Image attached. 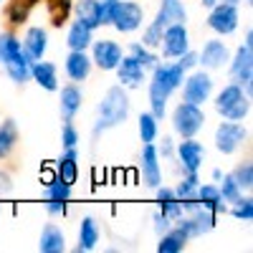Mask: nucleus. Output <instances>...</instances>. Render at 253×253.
Instances as JSON below:
<instances>
[{
	"label": "nucleus",
	"instance_id": "f257e3e1",
	"mask_svg": "<svg viewBox=\"0 0 253 253\" xmlns=\"http://www.w3.org/2000/svg\"><path fill=\"white\" fill-rule=\"evenodd\" d=\"M185 69L180 63H157L152 69V81H150V107H152V114L157 119L165 117L167 112V101H170L172 91L182 86L185 81Z\"/></svg>",
	"mask_w": 253,
	"mask_h": 253
},
{
	"label": "nucleus",
	"instance_id": "f03ea898",
	"mask_svg": "<svg viewBox=\"0 0 253 253\" xmlns=\"http://www.w3.org/2000/svg\"><path fill=\"white\" fill-rule=\"evenodd\" d=\"M126 117H129V96H126L124 86L119 84V86H112L104 94L99 104V119H96L94 132L99 134V132L112 129V126H119L126 122Z\"/></svg>",
	"mask_w": 253,
	"mask_h": 253
},
{
	"label": "nucleus",
	"instance_id": "7ed1b4c3",
	"mask_svg": "<svg viewBox=\"0 0 253 253\" xmlns=\"http://www.w3.org/2000/svg\"><path fill=\"white\" fill-rule=\"evenodd\" d=\"M0 61L15 84H26L31 79V58L23 51V43L13 33H0Z\"/></svg>",
	"mask_w": 253,
	"mask_h": 253
},
{
	"label": "nucleus",
	"instance_id": "20e7f679",
	"mask_svg": "<svg viewBox=\"0 0 253 253\" xmlns=\"http://www.w3.org/2000/svg\"><path fill=\"white\" fill-rule=\"evenodd\" d=\"M185 20H187V10L182 5V0H162L155 20L142 33V43L147 48H157L160 41H162V31L170 23H185Z\"/></svg>",
	"mask_w": 253,
	"mask_h": 253
},
{
	"label": "nucleus",
	"instance_id": "39448f33",
	"mask_svg": "<svg viewBox=\"0 0 253 253\" xmlns=\"http://www.w3.org/2000/svg\"><path fill=\"white\" fill-rule=\"evenodd\" d=\"M215 112L228 122H243L251 112V96L238 86V84H228L223 91L215 96Z\"/></svg>",
	"mask_w": 253,
	"mask_h": 253
},
{
	"label": "nucleus",
	"instance_id": "423d86ee",
	"mask_svg": "<svg viewBox=\"0 0 253 253\" xmlns=\"http://www.w3.org/2000/svg\"><path fill=\"white\" fill-rule=\"evenodd\" d=\"M205 126V114L198 104L190 101H180L175 112H172V129L180 137H195L200 129Z\"/></svg>",
	"mask_w": 253,
	"mask_h": 253
},
{
	"label": "nucleus",
	"instance_id": "0eeeda50",
	"mask_svg": "<svg viewBox=\"0 0 253 253\" xmlns=\"http://www.w3.org/2000/svg\"><path fill=\"white\" fill-rule=\"evenodd\" d=\"M142 20H144V8L139 3H134V0H117L109 26H114L119 33H132L142 26Z\"/></svg>",
	"mask_w": 253,
	"mask_h": 253
},
{
	"label": "nucleus",
	"instance_id": "6e6552de",
	"mask_svg": "<svg viewBox=\"0 0 253 253\" xmlns=\"http://www.w3.org/2000/svg\"><path fill=\"white\" fill-rule=\"evenodd\" d=\"M177 223V228L185 233V238L190 241V238H200V236H205V233H210V230L215 228V213H210L208 208H195V210H190V215L187 218H177L175 220Z\"/></svg>",
	"mask_w": 253,
	"mask_h": 253
},
{
	"label": "nucleus",
	"instance_id": "1a4fd4ad",
	"mask_svg": "<svg viewBox=\"0 0 253 253\" xmlns=\"http://www.w3.org/2000/svg\"><path fill=\"white\" fill-rule=\"evenodd\" d=\"M230 79L251 96V86H253V46L251 43H243L236 51L233 61H230Z\"/></svg>",
	"mask_w": 253,
	"mask_h": 253
},
{
	"label": "nucleus",
	"instance_id": "9d476101",
	"mask_svg": "<svg viewBox=\"0 0 253 253\" xmlns=\"http://www.w3.org/2000/svg\"><path fill=\"white\" fill-rule=\"evenodd\" d=\"M210 94H213V79H210L208 71H195V74L185 76V81H182V101L203 107V104L210 99Z\"/></svg>",
	"mask_w": 253,
	"mask_h": 253
},
{
	"label": "nucleus",
	"instance_id": "9b49d317",
	"mask_svg": "<svg viewBox=\"0 0 253 253\" xmlns=\"http://www.w3.org/2000/svg\"><path fill=\"white\" fill-rule=\"evenodd\" d=\"M238 8L236 3H215L210 8V15H208V26L213 28L218 36H230L236 28H238Z\"/></svg>",
	"mask_w": 253,
	"mask_h": 253
},
{
	"label": "nucleus",
	"instance_id": "f8f14e48",
	"mask_svg": "<svg viewBox=\"0 0 253 253\" xmlns=\"http://www.w3.org/2000/svg\"><path fill=\"white\" fill-rule=\"evenodd\" d=\"M246 137H248V132L241 122H220L215 129V147L223 155H233L246 142Z\"/></svg>",
	"mask_w": 253,
	"mask_h": 253
},
{
	"label": "nucleus",
	"instance_id": "ddd939ff",
	"mask_svg": "<svg viewBox=\"0 0 253 253\" xmlns=\"http://www.w3.org/2000/svg\"><path fill=\"white\" fill-rule=\"evenodd\" d=\"M162 53L165 58H180L187 48H190V36H187V28L185 23H170L165 31H162Z\"/></svg>",
	"mask_w": 253,
	"mask_h": 253
},
{
	"label": "nucleus",
	"instance_id": "4468645a",
	"mask_svg": "<svg viewBox=\"0 0 253 253\" xmlns=\"http://www.w3.org/2000/svg\"><path fill=\"white\" fill-rule=\"evenodd\" d=\"M91 43H94V48H91V63H96L101 71H114L117 63L124 56L122 46L114 43V41H91Z\"/></svg>",
	"mask_w": 253,
	"mask_h": 253
},
{
	"label": "nucleus",
	"instance_id": "2eb2a0df",
	"mask_svg": "<svg viewBox=\"0 0 253 253\" xmlns=\"http://www.w3.org/2000/svg\"><path fill=\"white\" fill-rule=\"evenodd\" d=\"M177 160L185 172H198L205 160V147L195 137H182V142L177 144Z\"/></svg>",
	"mask_w": 253,
	"mask_h": 253
},
{
	"label": "nucleus",
	"instance_id": "dca6fc26",
	"mask_svg": "<svg viewBox=\"0 0 253 253\" xmlns=\"http://www.w3.org/2000/svg\"><path fill=\"white\" fill-rule=\"evenodd\" d=\"M142 180L147 187H160L162 185V165H160V152L150 142L142 150Z\"/></svg>",
	"mask_w": 253,
	"mask_h": 253
},
{
	"label": "nucleus",
	"instance_id": "f3484780",
	"mask_svg": "<svg viewBox=\"0 0 253 253\" xmlns=\"http://www.w3.org/2000/svg\"><path fill=\"white\" fill-rule=\"evenodd\" d=\"M114 71H117L119 84L126 86V89H139L142 81H144V69L134 56H122V61L117 63Z\"/></svg>",
	"mask_w": 253,
	"mask_h": 253
},
{
	"label": "nucleus",
	"instance_id": "a211bd4d",
	"mask_svg": "<svg viewBox=\"0 0 253 253\" xmlns=\"http://www.w3.org/2000/svg\"><path fill=\"white\" fill-rule=\"evenodd\" d=\"M228 61H230V53L223 41H208L203 51L198 53V63L203 69H223Z\"/></svg>",
	"mask_w": 253,
	"mask_h": 253
},
{
	"label": "nucleus",
	"instance_id": "6ab92c4d",
	"mask_svg": "<svg viewBox=\"0 0 253 253\" xmlns=\"http://www.w3.org/2000/svg\"><path fill=\"white\" fill-rule=\"evenodd\" d=\"M84 104V94L76 84H69V86H63L61 94H58V109H61V117L63 122H74V117L79 114Z\"/></svg>",
	"mask_w": 253,
	"mask_h": 253
},
{
	"label": "nucleus",
	"instance_id": "aec40b11",
	"mask_svg": "<svg viewBox=\"0 0 253 253\" xmlns=\"http://www.w3.org/2000/svg\"><path fill=\"white\" fill-rule=\"evenodd\" d=\"M31 79L46 91H56L58 89V69L53 66V63L43 61V58L31 63Z\"/></svg>",
	"mask_w": 253,
	"mask_h": 253
},
{
	"label": "nucleus",
	"instance_id": "412c9836",
	"mask_svg": "<svg viewBox=\"0 0 253 253\" xmlns=\"http://www.w3.org/2000/svg\"><path fill=\"white\" fill-rule=\"evenodd\" d=\"M46 48H48V33L43 28H38V26L28 28L26 31V38H23L26 56L31 61H41V58H43V53H46Z\"/></svg>",
	"mask_w": 253,
	"mask_h": 253
},
{
	"label": "nucleus",
	"instance_id": "4be33fe9",
	"mask_svg": "<svg viewBox=\"0 0 253 253\" xmlns=\"http://www.w3.org/2000/svg\"><path fill=\"white\" fill-rule=\"evenodd\" d=\"M38 251L41 253H63V251H66V236H63V230L58 225L48 223L43 230H41Z\"/></svg>",
	"mask_w": 253,
	"mask_h": 253
},
{
	"label": "nucleus",
	"instance_id": "5701e85b",
	"mask_svg": "<svg viewBox=\"0 0 253 253\" xmlns=\"http://www.w3.org/2000/svg\"><path fill=\"white\" fill-rule=\"evenodd\" d=\"M157 190V205H160V213L162 215H167V218H170L172 223L185 213V210H182V203H180V198L175 195V190H170V187H155Z\"/></svg>",
	"mask_w": 253,
	"mask_h": 253
},
{
	"label": "nucleus",
	"instance_id": "b1692460",
	"mask_svg": "<svg viewBox=\"0 0 253 253\" xmlns=\"http://www.w3.org/2000/svg\"><path fill=\"white\" fill-rule=\"evenodd\" d=\"M66 74L71 81H84L91 74V58L86 56V51H71L66 56Z\"/></svg>",
	"mask_w": 253,
	"mask_h": 253
},
{
	"label": "nucleus",
	"instance_id": "393cba45",
	"mask_svg": "<svg viewBox=\"0 0 253 253\" xmlns=\"http://www.w3.org/2000/svg\"><path fill=\"white\" fill-rule=\"evenodd\" d=\"M76 147H66V152L61 155V160L56 162V177L66 185H74L79 177V165H76Z\"/></svg>",
	"mask_w": 253,
	"mask_h": 253
},
{
	"label": "nucleus",
	"instance_id": "a878e982",
	"mask_svg": "<svg viewBox=\"0 0 253 253\" xmlns=\"http://www.w3.org/2000/svg\"><path fill=\"white\" fill-rule=\"evenodd\" d=\"M99 238H101L99 223H96L91 215H86V218L81 220V228H79V246H76V251H79V253L94 251L96 243H99Z\"/></svg>",
	"mask_w": 253,
	"mask_h": 253
},
{
	"label": "nucleus",
	"instance_id": "bb28decb",
	"mask_svg": "<svg viewBox=\"0 0 253 253\" xmlns=\"http://www.w3.org/2000/svg\"><path fill=\"white\" fill-rule=\"evenodd\" d=\"M76 18L91 31L101 28V0H79L76 3Z\"/></svg>",
	"mask_w": 253,
	"mask_h": 253
},
{
	"label": "nucleus",
	"instance_id": "cd10ccee",
	"mask_svg": "<svg viewBox=\"0 0 253 253\" xmlns=\"http://www.w3.org/2000/svg\"><path fill=\"white\" fill-rule=\"evenodd\" d=\"M91 33H94V31H91L89 26H84L81 20L71 23L69 36H66V43H69V48H71V51H86V48L91 46V41H94V36H91Z\"/></svg>",
	"mask_w": 253,
	"mask_h": 253
},
{
	"label": "nucleus",
	"instance_id": "c85d7f7f",
	"mask_svg": "<svg viewBox=\"0 0 253 253\" xmlns=\"http://www.w3.org/2000/svg\"><path fill=\"white\" fill-rule=\"evenodd\" d=\"M198 203L203 205V208H208L210 213H225V203H223V198H220V190H218V185H200L198 187Z\"/></svg>",
	"mask_w": 253,
	"mask_h": 253
},
{
	"label": "nucleus",
	"instance_id": "c756f323",
	"mask_svg": "<svg viewBox=\"0 0 253 253\" xmlns=\"http://www.w3.org/2000/svg\"><path fill=\"white\" fill-rule=\"evenodd\" d=\"M185 246H187L185 233L177 225H172L170 230H165V233H162V238L157 243V253H180V251H185Z\"/></svg>",
	"mask_w": 253,
	"mask_h": 253
},
{
	"label": "nucleus",
	"instance_id": "7c9ffc66",
	"mask_svg": "<svg viewBox=\"0 0 253 253\" xmlns=\"http://www.w3.org/2000/svg\"><path fill=\"white\" fill-rule=\"evenodd\" d=\"M18 144V126L13 119H5L0 124V160H5Z\"/></svg>",
	"mask_w": 253,
	"mask_h": 253
},
{
	"label": "nucleus",
	"instance_id": "2f4dec72",
	"mask_svg": "<svg viewBox=\"0 0 253 253\" xmlns=\"http://www.w3.org/2000/svg\"><path fill=\"white\" fill-rule=\"evenodd\" d=\"M38 3V0H10V5L5 8V15L13 26H20L26 23L28 15H31V8Z\"/></svg>",
	"mask_w": 253,
	"mask_h": 253
},
{
	"label": "nucleus",
	"instance_id": "473e14b6",
	"mask_svg": "<svg viewBox=\"0 0 253 253\" xmlns=\"http://www.w3.org/2000/svg\"><path fill=\"white\" fill-rule=\"evenodd\" d=\"M157 122H160V119H157L152 112L139 114V139H142L144 144H150V142L157 139V132H160V124H157Z\"/></svg>",
	"mask_w": 253,
	"mask_h": 253
},
{
	"label": "nucleus",
	"instance_id": "72a5a7b5",
	"mask_svg": "<svg viewBox=\"0 0 253 253\" xmlns=\"http://www.w3.org/2000/svg\"><path fill=\"white\" fill-rule=\"evenodd\" d=\"M198 187H200V177H198V172H187V175L180 180V185L175 187V195H177L180 200H190V198H195V195H198Z\"/></svg>",
	"mask_w": 253,
	"mask_h": 253
},
{
	"label": "nucleus",
	"instance_id": "f704fd0d",
	"mask_svg": "<svg viewBox=\"0 0 253 253\" xmlns=\"http://www.w3.org/2000/svg\"><path fill=\"white\" fill-rule=\"evenodd\" d=\"M220 182V198H223V203H230V205H233V203H238L241 198H243V190L238 187V182L233 180V177H230V175H225V177H220L218 180Z\"/></svg>",
	"mask_w": 253,
	"mask_h": 253
},
{
	"label": "nucleus",
	"instance_id": "c9c22d12",
	"mask_svg": "<svg viewBox=\"0 0 253 253\" xmlns=\"http://www.w3.org/2000/svg\"><path fill=\"white\" fill-rule=\"evenodd\" d=\"M48 13H51V23L61 28L71 13V0H48Z\"/></svg>",
	"mask_w": 253,
	"mask_h": 253
},
{
	"label": "nucleus",
	"instance_id": "e433bc0d",
	"mask_svg": "<svg viewBox=\"0 0 253 253\" xmlns=\"http://www.w3.org/2000/svg\"><path fill=\"white\" fill-rule=\"evenodd\" d=\"M129 56H134V58L142 63L144 71H147V69H155L157 63H160V58L152 53V48H147L144 43H132V46H129Z\"/></svg>",
	"mask_w": 253,
	"mask_h": 253
},
{
	"label": "nucleus",
	"instance_id": "4c0bfd02",
	"mask_svg": "<svg viewBox=\"0 0 253 253\" xmlns=\"http://www.w3.org/2000/svg\"><path fill=\"white\" fill-rule=\"evenodd\" d=\"M230 177H233V180L238 182V187H241V190H246V193H248V190L253 187V165H251V162L238 165L236 170L230 172Z\"/></svg>",
	"mask_w": 253,
	"mask_h": 253
},
{
	"label": "nucleus",
	"instance_id": "58836bf2",
	"mask_svg": "<svg viewBox=\"0 0 253 253\" xmlns=\"http://www.w3.org/2000/svg\"><path fill=\"white\" fill-rule=\"evenodd\" d=\"M46 198L48 200H69L71 198V185L61 182V180H53L46 185Z\"/></svg>",
	"mask_w": 253,
	"mask_h": 253
},
{
	"label": "nucleus",
	"instance_id": "ea45409f",
	"mask_svg": "<svg viewBox=\"0 0 253 253\" xmlns=\"http://www.w3.org/2000/svg\"><path fill=\"white\" fill-rule=\"evenodd\" d=\"M238 220H253V200L251 198H241L238 203H233V210H230Z\"/></svg>",
	"mask_w": 253,
	"mask_h": 253
},
{
	"label": "nucleus",
	"instance_id": "a19ab883",
	"mask_svg": "<svg viewBox=\"0 0 253 253\" xmlns=\"http://www.w3.org/2000/svg\"><path fill=\"white\" fill-rule=\"evenodd\" d=\"M61 142H63V147H76V144H79V132H76V126H74L71 122H66V124H63Z\"/></svg>",
	"mask_w": 253,
	"mask_h": 253
},
{
	"label": "nucleus",
	"instance_id": "79ce46f5",
	"mask_svg": "<svg viewBox=\"0 0 253 253\" xmlns=\"http://www.w3.org/2000/svg\"><path fill=\"white\" fill-rule=\"evenodd\" d=\"M177 63H180V66H182L185 71H190V69H195V66H198V53L187 48V51H185V53L180 56V61H177Z\"/></svg>",
	"mask_w": 253,
	"mask_h": 253
},
{
	"label": "nucleus",
	"instance_id": "37998d69",
	"mask_svg": "<svg viewBox=\"0 0 253 253\" xmlns=\"http://www.w3.org/2000/svg\"><path fill=\"white\" fill-rule=\"evenodd\" d=\"M114 5H117V0H101V26H109Z\"/></svg>",
	"mask_w": 253,
	"mask_h": 253
},
{
	"label": "nucleus",
	"instance_id": "c03bdc74",
	"mask_svg": "<svg viewBox=\"0 0 253 253\" xmlns=\"http://www.w3.org/2000/svg\"><path fill=\"white\" fill-rule=\"evenodd\" d=\"M170 228H172V220L167 218V215H162V213H157V215H155V230H157L160 236L165 233V230H170Z\"/></svg>",
	"mask_w": 253,
	"mask_h": 253
},
{
	"label": "nucleus",
	"instance_id": "a18cd8bd",
	"mask_svg": "<svg viewBox=\"0 0 253 253\" xmlns=\"http://www.w3.org/2000/svg\"><path fill=\"white\" fill-rule=\"evenodd\" d=\"M46 210L51 215H63V213H66V200H48Z\"/></svg>",
	"mask_w": 253,
	"mask_h": 253
},
{
	"label": "nucleus",
	"instance_id": "49530a36",
	"mask_svg": "<svg viewBox=\"0 0 253 253\" xmlns=\"http://www.w3.org/2000/svg\"><path fill=\"white\" fill-rule=\"evenodd\" d=\"M13 193V182H10V175L5 172H0V198H5Z\"/></svg>",
	"mask_w": 253,
	"mask_h": 253
},
{
	"label": "nucleus",
	"instance_id": "de8ad7c7",
	"mask_svg": "<svg viewBox=\"0 0 253 253\" xmlns=\"http://www.w3.org/2000/svg\"><path fill=\"white\" fill-rule=\"evenodd\" d=\"M162 155H165V157H170V155H172V142L167 139V137L162 139Z\"/></svg>",
	"mask_w": 253,
	"mask_h": 253
},
{
	"label": "nucleus",
	"instance_id": "09e8293b",
	"mask_svg": "<svg viewBox=\"0 0 253 253\" xmlns=\"http://www.w3.org/2000/svg\"><path fill=\"white\" fill-rule=\"evenodd\" d=\"M220 177H223V172H220V170H213V180H215V182H218V180H220Z\"/></svg>",
	"mask_w": 253,
	"mask_h": 253
},
{
	"label": "nucleus",
	"instance_id": "8fccbe9b",
	"mask_svg": "<svg viewBox=\"0 0 253 253\" xmlns=\"http://www.w3.org/2000/svg\"><path fill=\"white\" fill-rule=\"evenodd\" d=\"M215 3H218V0H203V5H208V8H213Z\"/></svg>",
	"mask_w": 253,
	"mask_h": 253
},
{
	"label": "nucleus",
	"instance_id": "3c124183",
	"mask_svg": "<svg viewBox=\"0 0 253 253\" xmlns=\"http://www.w3.org/2000/svg\"><path fill=\"white\" fill-rule=\"evenodd\" d=\"M225 3H238V0H225Z\"/></svg>",
	"mask_w": 253,
	"mask_h": 253
},
{
	"label": "nucleus",
	"instance_id": "603ef678",
	"mask_svg": "<svg viewBox=\"0 0 253 253\" xmlns=\"http://www.w3.org/2000/svg\"><path fill=\"white\" fill-rule=\"evenodd\" d=\"M0 3H3V0H0Z\"/></svg>",
	"mask_w": 253,
	"mask_h": 253
}]
</instances>
